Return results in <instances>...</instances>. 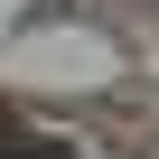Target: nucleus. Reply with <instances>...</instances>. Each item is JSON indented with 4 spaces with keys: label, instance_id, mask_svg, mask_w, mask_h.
I'll return each mask as SVG.
<instances>
[{
    "label": "nucleus",
    "instance_id": "nucleus-1",
    "mask_svg": "<svg viewBox=\"0 0 159 159\" xmlns=\"http://www.w3.org/2000/svg\"><path fill=\"white\" fill-rule=\"evenodd\" d=\"M0 159H47V140H19V131H0Z\"/></svg>",
    "mask_w": 159,
    "mask_h": 159
}]
</instances>
